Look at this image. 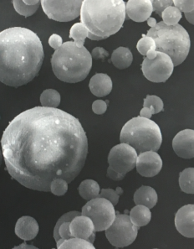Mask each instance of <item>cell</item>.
Segmentation results:
<instances>
[{
	"label": "cell",
	"instance_id": "obj_32",
	"mask_svg": "<svg viewBox=\"0 0 194 249\" xmlns=\"http://www.w3.org/2000/svg\"><path fill=\"white\" fill-rule=\"evenodd\" d=\"M137 51L141 53V55L145 56L150 50L156 51V44L152 38L143 35V38L137 42Z\"/></svg>",
	"mask_w": 194,
	"mask_h": 249
},
{
	"label": "cell",
	"instance_id": "obj_39",
	"mask_svg": "<svg viewBox=\"0 0 194 249\" xmlns=\"http://www.w3.org/2000/svg\"><path fill=\"white\" fill-rule=\"evenodd\" d=\"M48 45L51 46V48L56 51L63 45V40L57 34H53L51 36L48 38Z\"/></svg>",
	"mask_w": 194,
	"mask_h": 249
},
{
	"label": "cell",
	"instance_id": "obj_31",
	"mask_svg": "<svg viewBox=\"0 0 194 249\" xmlns=\"http://www.w3.org/2000/svg\"><path fill=\"white\" fill-rule=\"evenodd\" d=\"M49 191L57 196H64L68 191V183L61 178L53 179L49 185Z\"/></svg>",
	"mask_w": 194,
	"mask_h": 249
},
{
	"label": "cell",
	"instance_id": "obj_11",
	"mask_svg": "<svg viewBox=\"0 0 194 249\" xmlns=\"http://www.w3.org/2000/svg\"><path fill=\"white\" fill-rule=\"evenodd\" d=\"M137 153L127 143H119L110 150L108 155L109 167L117 173L127 175L136 167Z\"/></svg>",
	"mask_w": 194,
	"mask_h": 249
},
{
	"label": "cell",
	"instance_id": "obj_44",
	"mask_svg": "<svg viewBox=\"0 0 194 249\" xmlns=\"http://www.w3.org/2000/svg\"><path fill=\"white\" fill-rule=\"evenodd\" d=\"M185 18L190 24H194V11L192 12L185 13Z\"/></svg>",
	"mask_w": 194,
	"mask_h": 249
},
{
	"label": "cell",
	"instance_id": "obj_1",
	"mask_svg": "<svg viewBox=\"0 0 194 249\" xmlns=\"http://www.w3.org/2000/svg\"><path fill=\"white\" fill-rule=\"evenodd\" d=\"M1 145L13 179L39 192H50V183L57 178L72 182L88 155V140L79 119L41 106L16 116L3 131Z\"/></svg>",
	"mask_w": 194,
	"mask_h": 249
},
{
	"label": "cell",
	"instance_id": "obj_41",
	"mask_svg": "<svg viewBox=\"0 0 194 249\" xmlns=\"http://www.w3.org/2000/svg\"><path fill=\"white\" fill-rule=\"evenodd\" d=\"M153 115L152 111L147 108V107H143V109L140 112V117L144 118V119H151L152 116Z\"/></svg>",
	"mask_w": 194,
	"mask_h": 249
},
{
	"label": "cell",
	"instance_id": "obj_9",
	"mask_svg": "<svg viewBox=\"0 0 194 249\" xmlns=\"http://www.w3.org/2000/svg\"><path fill=\"white\" fill-rule=\"evenodd\" d=\"M81 0L53 1L42 0L40 3L48 18L58 22H69L80 16Z\"/></svg>",
	"mask_w": 194,
	"mask_h": 249
},
{
	"label": "cell",
	"instance_id": "obj_3",
	"mask_svg": "<svg viewBox=\"0 0 194 249\" xmlns=\"http://www.w3.org/2000/svg\"><path fill=\"white\" fill-rule=\"evenodd\" d=\"M80 16L89 34L105 40L123 26L126 3L122 0H85L82 2Z\"/></svg>",
	"mask_w": 194,
	"mask_h": 249
},
{
	"label": "cell",
	"instance_id": "obj_38",
	"mask_svg": "<svg viewBox=\"0 0 194 249\" xmlns=\"http://www.w3.org/2000/svg\"><path fill=\"white\" fill-rule=\"evenodd\" d=\"M91 58L95 60H104L109 56V52L102 47H96L91 52Z\"/></svg>",
	"mask_w": 194,
	"mask_h": 249
},
{
	"label": "cell",
	"instance_id": "obj_20",
	"mask_svg": "<svg viewBox=\"0 0 194 249\" xmlns=\"http://www.w3.org/2000/svg\"><path fill=\"white\" fill-rule=\"evenodd\" d=\"M110 61L119 70L127 69L133 61V55L129 49L124 46H120L113 52Z\"/></svg>",
	"mask_w": 194,
	"mask_h": 249
},
{
	"label": "cell",
	"instance_id": "obj_46",
	"mask_svg": "<svg viewBox=\"0 0 194 249\" xmlns=\"http://www.w3.org/2000/svg\"><path fill=\"white\" fill-rule=\"evenodd\" d=\"M146 21H147V24H148L149 26L151 28H154L155 26L157 25V24H158L156 18H152V17H150Z\"/></svg>",
	"mask_w": 194,
	"mask_h": 249
},
{
	"label": "cell",
	"instance_id": "obj_49",
	"mask_svg": "<svg viewBox=\"0 0 194 249\" xmlns=\"http://www.w3.org/2000/svg\"><path fill=\"white\" fill-rule=\"evenodd\" d=\"M3 153H2V150L0 149V166H1V164H2V162H3Z\"/></svg>",
	"mask_w": 194,
	"mask_h": 249
},
{
	"label": "cell",
	"instance_id": "obj_13",
	"mask_svg": "<svg viewBox=\"0 0 194 249\" xmlns=\"http://www.w3.org/2000/svg\"><path fill=\"white\" fill-rule=\"evenodd\" d=\"M173 149L181 158H194V131L190 128L180 131L173 139Z\"/></svg>",
	"mask_w": 194,
	"mask_h": 249
},
{
	"label": "cell",
	"instance_id": "obj_2",
	"mask_svg": "<svg viewBox=\"0 0 194 249\" xmlns=\"http://www.w3.org/2000/svg\"><path fill=\"white\" fill-rule=\"evenodd\" d=\"M45 53L39 36L27 28H8L0 32V82L18 88L40 72Z\"/></svg>",
	"mask_w": 194,
	"mask_h": 249
},
{
	"label": "cell",
	"instance_id": "obj_10",
	"mask_svg": "<svg viewBox=\"0 0 194 249\" xmlns=\"http://www.w3.org/2000/svg\"><path fill=\"white\" fill-rule=\"evenodd\" d=\"M142 70L144 76L150 82L160 83L169 79L173 73L174 66L168 55L158 52L157 56L153 60L144 58Z\"/></svg>",
	"mask_w": 194,
	"mask_h": 249
},
{
	"label": "cell",
	"instance_id": "obj_19",
	"mask_svg": "<svg viewBox=\"0 0 194 249\" xmlns=\"http://www.w3.org/2000/svg\"><path fill=\"white\" fill-rule=\"evenodd\" d=\"M158 196L157 192L151 186L143 185L134 194V202L137 205L144 206L148 209H152L157 205Z\"/></svg>",
	"mask_w": 194,
	"mask_h": 249
},
{
	"label": "cell",
	"instance_id": "obj_5",
	"mask_svg": "<svg viewBox=\"0 0 194 249\" xmlns=\"http://www.w3.org/2000/svg\"><path fill=\"white\" fill-rule=\"evenodd\" d=\"M156 44V52L168 55L174 67L182 64L190 52V36L181 24L167 25L159 22L146 34Z\"/></svg>",
	"mask_w": 194,
	"mask_h": 249
},
{
	"label": "cell",
	"instance_id": "obj_15",
	"mask_svg": "<svg viewBox=\"0 0 194 249\" xmlns=\"http://www.w3.org/2000/svg\"><path fill=\"white\" fill-rule=\"evenodd\" d=\"M152 12V1L150 0H130L126 3V15L135 22L146 21Z\"/></svg>",
	"mask_w": 194,
	"mask_h": 249
},
{
	"label": "cell",
	"instance_id": "obj_36",
	"mask_svg": "<svg viewBox=\"0 0 194 249\" xmlns=\"http://www.w3.org/2000/svg\"><path fill=\"white\" fill-rule=\"evenodd\" d=\"M107 110V104L103 100H96L92 104V111L96 114L101 115L106 113Z\"/></svg>",
	"mask_w": 194,
	"mask_h": 249
},
{
	"label": "cell",
	"instance_id": "obj_28",
	"mask_svg": "<svg viewBox=\"0 0 194 249\" xmlns=\"http://www.w3.org/2000/svg\"><path fill=\"white\" fill-rule=\"evenodd\" d=\"M143 107H147L152 111V114H157L163 111V102L156 95H147L144 99Z\"/></svg>",
	"mask_w": 194,
	"mask_h": 249
},
{
	"label": "cell",
	"instance_id": "obj_35",
	"mask_svg": "<svg viewBox=\"0 0 194 249\" xmlns=\"http://www.w3.org/2000/svg\"><path fill=\"white\" fill-rule=\"evenodd\" d=\"M173 6L176 7L177 9L180 10V12L185 13L192 12L194 10V0H173Z\"/></svg>",
	"mask_w": 194,
	"mask_h": 249
},
{
	"label": "cell",
	"instance_id": "obj_14",
	"mask_svg": "<svg viewBox=\"0 0 194 249\" xmlns=\"http://www.w3.org/2000/svg\"><path fill=\"white\" fill-rule=\"evenodd\" d=\"M175 226L179 233L188 238L194 237V206L188 204L181 207L175 216Z\"/></svg>",
	"mask_w": 194,
	"mask_h": 249
},
{
	"label": "cell",
	"instance_id": "obj_6",
	"mask_svg": "<svg viewBox=\"0 0 194 249\" xmlns=\"http://www.w3.org/2000/svg\"><path fill=\"white\" fill-rule=\"evenodd\" d=\"M120 142L132 147L137 154L158 152L162 142L161 129L151 119L135 117L121 128Z\"/></svg>",
	"mask_w": 194,
	"mask_h": 249
},
{
	"label": "cell",
	"instance_id": "obj_21",
	"mask_svg": "<svg viewBox=\"0 0 194 249\" xmlns=\"http://www.w3.org/2000/svg\"><path fill=\"white\" fill-rule=\"evenodd\" d=\"M129 218L134 225L137 228H141L147 225L151 222L152 213L147 207L137 205L130 211Z\"/></svg>",
	"mask_w": 194,
	"mask_h": 249
},
{
	"label": "cell",
	"instance_id": "obj_50",
	"mask_svg": "<svg viewBox=\"0 0 194 249\" xmlns=\"http://www.w3.org/2000/svg\"></svg>",
	"mask_w": 194,
	"mask_h": 249
},
{
	"label": "cell",
	"instance_id": "obj_7",
	"mask_svg": "<svg viewBox=\"0 0 194 249\" xmlns=\"http://www.w3.org/2000/svg\"><path fill=\"white\" fill-rule=\"evenodd\" d=\"M81 216L91 219L95 231H106L115 217L114 206L104 198L97 197L89 201L82 207Z\"/></svg>",
	"mask_w": 194,
	"mask_h": 249
},
{
	"label": "cell",
	"instance_id": "obj_43",
	"mask_svg": "<svg viewBox=\"0 0 194 249\" xmlns=\"http://www.w3.org/2000/svg\"><path fill=\"white\" fill-rule=\"evenodd\" d=\"M157 54H158V52H156L155 50H150L146 53V57L149 59V60H153L157 56Z\"/></svg>",
	"mask_w": 194,
	"mask_h": 249
},
{
	"label": "cell",
	"instance_id": "obj_30",
	"mask_svg": "<svg viewBox=\"0 0 194 249\" xmlns=\"http://www.w3.org/2000/svg\"><path fill=\"white\" fill-rule=\"evenodd\" d=\"M122 193H123V191H122V189L121 187H117L115 191L110 188L102 189L100 191L98 197L106 199V200L109 201L115 207V205H117V203H118L120 196Z\"/></svg>",
	"mask_w": 194,
	"mask_h": 249
},
{
	"label": "cell",
	"instance_id": "obj_29",
	"mask_svg": "<svg viewBox=\"0 0 194 249\" xmlns=\"http://www.w3.org/2000/svg\"><path fill=\"white\" fill-rule=\"evenodd\" d=\"M13 4H14V8L16 9V12L26 18L34 15V13L38 10L39 5H40V4H37L34 6H30V5L25 4L23 1H20V0L13 1Z\"/></svg>",
	"mask_w": 194,
	"mask_h": 249
},
{
	"label": "cell",
	"instance_id": "obj_48",
	"mask_svg": "<svg viewBox=\"0 0 194 249\" xmlns=\"http://www.w3.org/2000/svg\"><path fill=\"white\" fill-rule=\"evenodd\" d=\"M65 241V240L63 239V238H60V239H59V240L56 242V246H57V249L59 248V247L61 246L62 243H64Z\"/></svg>",
	"mask_w": 194,
	"mask_h": 249
},
{
	"label": "cell",
	"instance_id": "obj_17",
	"mask_svg": "<svg viewBox=\"0 0 194 249\" xmlns=\"http://www.w3.org/2000/svg\"><path fill=\"white\" fill-rule=\"evenodd\" d=\"M15 231L22 240H32L38 235L39 224L36 220L31 216H22L16 222Z\"/></svg>",
	"mask_w": 194,
	"mask_h": 249
},
{
	"label": "cell",
	"instance_id": "obj_18",
	"mask_svg": "<svg viewBox=\"0 0 194 249\" xmlns=\"http://www.w3.org/2000/svg\"><path fill=\"white\" fill-rule=\"evenodd\" d=\"M113 81L107 74L97 73L91 77L89 89L96 97H106L113 90Z\"/></svg>",
	"mask_w": 194,
	"mask_h": 249
},
{
	"label": "cell",
	"instance_id": "obj_26",
	"mask_svg": "<svg viewBox=\"0 0 194 249\" xmlns=\"http://www.w3.org/2000/svg\"><path fill=\"white\" fill-rule=\"evenodd\" d=\"M182 13L176 7L170 6L164 10L162 14L163 23L167 25H176L182 18Z\"/></svg>",
	"mask_w": 194,
	"mask_h": 249
},
{
	"label": "cell",
	"instance_id": "obj_16",
	"mask_svg": "<svg viewBox=\"0 0 194 249\" xmlns=\"http://www.w3.org/2000/svg\"><path fill=\"white\" fill-rule=\"evenodd\" d=\"M71 237L83 240H88L95 231L94 225L91 219L85 216H76L70 223Z\"/></svg>",
	"mask_w": 194,
	"mask_h": 249
},
{
	"label": "cell",
	"instance_id": "obj_37",
	"mask_svg": "<svg viewBox=\"0 0 194 249\" xmlns=\"http://www.w3.org/2000/svg\"><path fill=\"white\" fill-rule=\"evenodd\" d=\"M70 222H65V223H62L59 228V236L65 240L73 238L70 234Z\"/></svg>",
	"mask_w": 194,
	"mask_h": 249
},
{
	"label": "cell",
	"instance_id": "obj_33",
	"mask_svg": "<svg viewBox=\"0 0 194 249\" xmlns=\"http://www.w3.org/2000/svg\"><path fill=\"white\" fill-rule=\"evenodd\" d=\"M79 216H81V213L76 212V211H72V212H70V213H65L63 216H61V218L58 220L56 224H55V228H54V238H55V242H57L61 238L60 236H59V228H60V226L62 223H65V222H70L75 217Z\"/></svg>",
	"mask_w": 194,
	"mask_h": 249
},
{
	"label": "cell",
	"instance_id": "obj_23",
	"mask_svg": "<svg viewBox=\"0 0 194 249\" xmlns=\"http://www.w3.org/2000/svg\"><path fill=\"white\" fill-rule=\"evenodd\" d=\"M179 186L187 194H194V168H188L179 174Z\"/></svg>",
	"mask_w": 194,
	"mask_h": 249
},
{
	"label": "cell",
	"instance_id": "obj_34",
	"mask_svg": "<svg viewBox=\"0 0 194 249\" xmlns=\"http://www.w3.org/2000/svg\"><path fill=\"white\" fill-rule=\"evenodd\" d=\"M152 5L153 11L162 17V14L165 9L168 7L173 6V2L171 0H153Z\"/></svg>",
	"mask_w": 194,
	"mask_h": 249
},
{
	"label": "cell",
	"instance_id": "obj_27",
	"mask_svg": "<svg viewBox=\"0 0 194 249\" xmlns=\"http://www.w3.org/2000/svg\"><path fill=\"white\" fill-rule=\"evenodd\" d=\"M57 249H96V248L87 241L73 237L65 241Z\"/></svg>",
	"mask_w": 194,
	"mask_h": 249
},
{
	"label": "cell",
	"instance_id": "obj_45",
	"mask_svg": "<svg viewBox=\"0 0 194 249\" xmlns=\"http://www.w3.org/2000/svg\"><path fill=\"white\" fill-rule=\"evenodd\" d=\"M23 2L25 4L30 5V6H34V5H37V4H40V0H24Z\"/></svg>",
	"mask_w": 194,
	"mask_h": 249
},
{
	"label": "cell",
	"instance_id": "obj_42",
	"mask_svg": "<svg viewBox=\"0 0 194 249\" xmlns=\"http://www.w3.org/2000/svg\"><path fill=\"white\" fill-rule=\"evenodd\" d=\"M12 249H40L36 248V247L33 246V245H29L26 243H22L18 246L15 247Z\"/></svg>",
	"mask_w": 194,
	"mask_h": 249
},
{
	"label": "cell",
	"instance_id": "obj_4",
	"mask_svg": "<svg viewBox=\"0 0 194 249\" xmlns=\"http://www.w3.org/2000/svg\"><path fill=\"white\" fill-rule=\"evenodd\" d=\"M53 72L58 79L67 83L82 82L92 67L91 53L85 46L67 41L55 51L51 58Z\"/></svg>",
	"mask_w": 194,
	"mask_h": 249
},
{
	"label": "cell",
	"instance_id": "obj_40",
	"mask_svg": "<svg viewBox=\"0 0 194 249\" xmlns=\"http://www.w3.org/2000/svg\"><path fill=\"white\" fill-rule=\"evenodd\" d=\"M107 177H109L110 179H113V180L119 181V180H122L124 179L126 176L122 175V174L117 173L112 168L108 167V169H107Z\"/></svg>",
	"mask_w": 194,
	"mask_h": 249
},
{
	"label": "cell",
	"instance_id": "obj_25",
	"mask_svg": "<svg viewBox=\"0 0 194 249\" xmlns=\"http://www.w3.org/2000/svg\"><path fill=\"white\" fill-rule=\"evenodd\" d=\"M88 31L81 23H76L73 24L70 31V38L74 40L76 46L83 47L85 44V39L87 38Z\"/></svg>",
	"mask_w": 194,
	"mask_h": 249
},
{
	"label": "cell",
	"instance_id": "obj_22",
	"mask_svg": "<svg viewBox=\"0 0 194 249\" xmlns=\"http://www.w3.org/2000/svg\"><path fill=\"white\" fill-rule=\"evenodd\" d=\"M78 192L83 199L86 201H91L99 196L100 192V185L93 179H85L81 183Z\"/></svg>",
	"mask_w": 194,
	"mask_h": 249
},
{
	"label": "cell",
	"instance_id": "obj_24",
	"mask_svg": "<svg viewBox=\"0 0 194 249\" xmlns=\"http://www.w3.org/2000/svg\"><path fill=\"white\" fill-rule=\"evenodd\" d=\"M61 94L54 89H46L40 95L41 107L57 108L61 104Z\"/></svg>",
	"mask_w": 194,
	"mask_h": 249
},
{
	"label": "cell",
	"instance_id": "obj_12",
	"mask_svg": "<svg viewBox=\"0 0 194 249\" xmlns=\"http://www.w3.org/2000/svg\"><path fill=\"white\" fill-rule=\"evenodd\" d=\"M136 168L137 172L143 177H154L162 168L160 155L153 151H146L137 155Z\"/></svg>",
	"mask_w": 194,
	"mask_h": 249
},
{
	"label": "cell",
	"instance_id": "obj_47",
	"mask_svg": "<svg viewBox=\"0 0 194 249\" xmlns=\"http://www.w3.org/2000/svg\"><path fill=\"white\" fill-rule=\"evenodd\" d=\"M95 239H96V232H94V233L91 235V237H89L87 242H88V243H92V244H93V243H94Z\"/></svg>",
	"mask_w": 194,
	"mask_h": 249
},
{
	"label": "cell",
	"instance_id": "obj_8",
	"mask_svg": "<svg viewBox=\"0 0 194 249\" xmlns=\"http://www.w3.org/2000/svg\"><path fill=\"white\" fill-rule=\"evenodd\" d=\"M139 228L130 222L128 215H115L114 222L106 230V238L113 246L125 248L136 240Z\"/></svg>",
	"mask_w": 194,
	"mask_h": 249
}]
</instances>
